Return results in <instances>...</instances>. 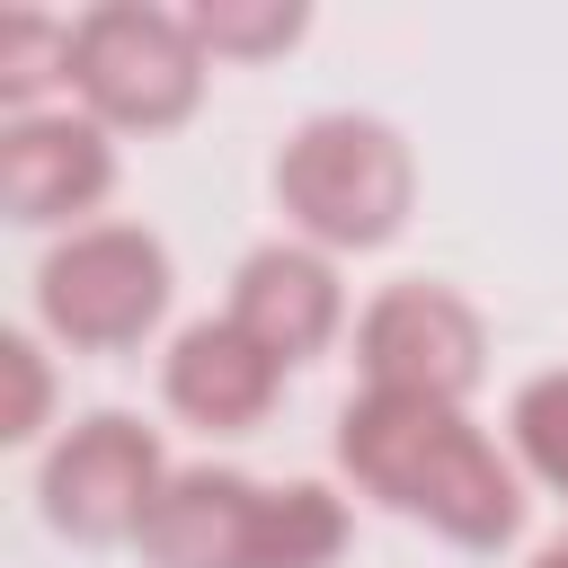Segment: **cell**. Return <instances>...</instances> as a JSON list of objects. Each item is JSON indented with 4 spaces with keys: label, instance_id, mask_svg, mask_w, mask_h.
I'll use <instances>...</instances> for the list:
<instances>
[{
    "label": "cell",
    "instance_id": "obj_8",
    "mask_svg": "<svg viewBox=\"0 0 568 568\" xmlns=\"http://www.w3.org/2000/svg\"><path fill=\"white\" fill-rule=\"evenodd\" d=\"M284 373L328 355L346 337V284H337V257L311 248V240H257L240 266H231V302H222Z\"/></svg>",
    "mask_w": 568,
    "mask_h": 568
},
{
    "label": "cell",
    "instance_id": "obj_3",
    "mask_svg": "<svg viewBox=\"0 0 568 568\" xmlns=\"http://www.w3.org/2000/svg\"><path fill=\"white\" fill-rule=\"evenodd\" d=\"M178 302V266L169 240L142 222H89L62 231L36 257V337H53L62 355H133L160 337Z\"/></svg>",
    "mask_w": 568,
    "mask_h": 568
},
{
    "label": "cell",
    "instance_id": "obj_15",
    "mask_svg": "<svg viewBox=\"0 0 568 568\" xmlns=\"http://www.w3.org/2000/svg\"><path fill=\"white\" fill-rule=\"evenodd\" d=\"M0 373H9V408H0V444H44L53 426V355L36 328L0 337Z\"/></svg>",
    "mask_w": 568,
    "mask_h": 568
},
{
    "label": "cell",
    "instance_id": "obj_6",
    "mask_svg": "<svg viewBox=\"0 0 568 568\" xmlns=\"http://www.w3.org/2000/svg\"><path fill=\"white\" fill-rule=\"evenodd\" d=\"M355 373H364V390L470 408V390L488 382V320L470 293L435 284V275H399L355 311Z\"/></svg>",
    "mask_w": 568,
    "mask_h": 568
},
{
    "label": "cell",
    "instance_id": "obj_16",
    "mask_svg": "<svg viewBox=\"0 0 568 568\" xmlns=\"http://www.w3.org/2000/svg\"><path fill=\"white\" fill-rule=\"evenodd\" d=\"M532 568H568V532H559V541H541V550H532Z\"/></svg>",
    "mask_w": 568,
    "mask_h": 568
},
{
    "label": "cell",
    "instance_id": "obj_9",
    "mask_svg": "<svg viewBox=\"0 0 568 568\" xmlns=\"http://www.w3.org/2000/svg\"><path fill=\"white\" fill-rule=\"evenodd\" d=\"M160 399H169V417H186L195 435H257V426L275 417V399H284V364H275L231 311H213V320H186V328L169 337V355H160Z\"/></svg>",
    "mask_w": 568,
    "mask_h": 568
},
{
    "label": "cell",
    "instance_id": "obj_1",
    "mask_svg": "<svg viewBox=\"0 0 568 568\" xmlns=\"http://www.w3.org/2000/svg\"><path fill=\"white\" fill-rule=\"evenodd\" d=\"M337 470L355 497L390 506L399 524H426L453 550H506L524 532V470L515 453L453 399H399L355 390L337 408Z\"/></svg>",
    "mask_w": 568,
    "mask_h": 568
},
{
    "label": "cell",
    "instance_id": "obj_2",
    "mask_svg": "<svg viewBox=\"0 0 568 568\" xmlns=\"http://www.w3.org/2000/svg\"><path fill=\"white\" fill-rule=\"evenodd\" d=\"M275 213L293 240L328 257H373L408 231L417 213V151L390 115L364 106H320L284 133L275 151Z\"/></svg>",
    "mask_w": 568,
    "mask_h": 568
},
{
    "label": "cell",
    "instance_id": "obj_14",
    "mask_svg": "<svg viewBox=\"0 0 568 568\" xmlns=\"http://www.w3.org/2000/svg\"><path fill=\"white\" fill-rule=\"evenodd\" d=\"M506 453H515L524 479H541V488L568 497V364L515 382V399H506Z\"/></svg>",
    "mask_w": 568,
    "mask_h": 568
},
{
    "label": "cell",
    "instance_id": "obj_12",
    "mask_svg": "<svg viewBox=\"0 0 568 568\" xmlns=\"http://www.w3.org/2000/svg\"><path fill=\"white\" fill-rule=\"evenodd\" d=\"M53 89H71V18L0 9V106L9 115H44Z\"/></svg>",
    "mask_w": 568,
    "mask_h": 568
},
{
    "label": "cell",
    "instance_id": "obj_7",
    "mask_svg": "<svg viewBox=\"0 0 568 568\" xmlns=\"http://www.w3.org/2000/svg\"><path fill=\"white\" fill-rule=\"evenodd\" d=\"M115 195V133L80 106L9 115L0 124V213L18 231H89Z\"/></svg>",
    "mask_w": 568,
    "mask_h": 568
},
{
    "label": "cell",
    "instance_id": "obj_4",
    "mask_svg": "<svg viewBox=\"0 0 568 568\" xmlns=\"http://www.w3.org/2000/svg\"><path fill=\"white\" fill-rule=\"evenodd\" d=\"M213 53L195 44L186 9L98 0L71 18V106L106 133H178L204 106Z\"/></svg>",
    "mask_w": 568,
    "mask_h": 568
},
{
    "label": "cell",
    "instance_id": "obj_11",
    "mask_svg": "<svg viewBox=\"0 0 568 568\" xmlns=\"http://www.w3.org/2000/svg\"><path fill=\"white\" fill-rule=\"evenodd\" d=\"M355 541V506L328 479H266V541L257 568H337Z\"/></svg>",
    "mask_w": 568,
    "mask_h": 568
},
{
    "label": "cell",
    "instance_id": "obj_5",
    "mask_svg": "<svg viewBox=\"0 0 568 568\" xmlns=\"http://www.w3.org/2000/svg\"><path fill=\"white\" fill-rule=\"evenodd\" d=\"M169 470L178 462H169L160 426H142L133 408H89L44 444L36 515H44V532H62L80 550H115V541H142Z\"/></svg>",
    "mask_w": 568,
    "mask_h": 568
},
{
    "label": "cell",
    "instance_id": "obj_13",
    "mask_svg": "<svg viewBox=\"0 0 568 568\" xmlns=\"http://www.w3.org/2000/svg\"><path fill=\"white\" fill-rule=\"evenodd\" d=\"M186 27L213 62H275L311 36V9L302 0H195Z\"/></svg>",
    "mask_w": 568,
    "mask_h": 568
},
{
    "label": "cell",
    "instance_id": "obj_10",
    "mask_svg": "<svg viewBox=\"0 0 568 568\" xmlns=\"http://www.w3.org/2000/svg\"><path fill=\"white\" fill-rule=\"evenodd\" d=\"M266 541V479L231 462H186L169 470L151 524H142V568H257Z\"/></svg>",
    "mask_w": 568,
    "mask_h": 568
}]
</instances>
